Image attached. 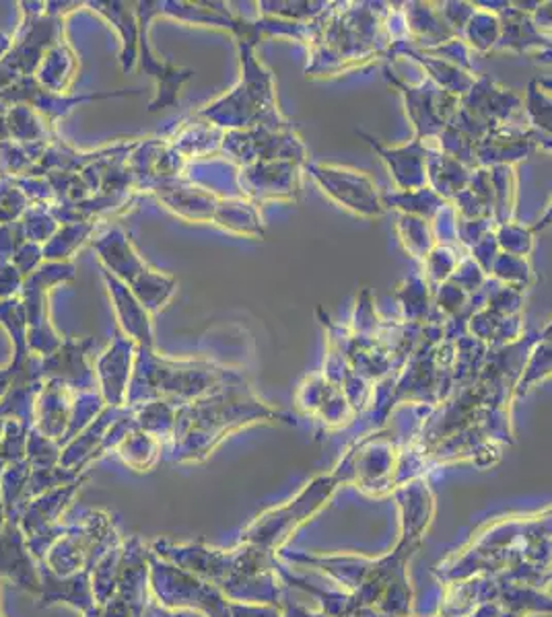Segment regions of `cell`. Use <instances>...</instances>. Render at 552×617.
Masks as SVG:
<instances>
[{"label":"cell","mask_w":552,"mask_h":617,"mask_svg":"<svg viewBox=\"0 0 552 617\" xmlns=\"http://www.w3.org/2000/svg\"><path fill=\"white\" fill-rule=\"evenodd\" d=\"M408 40L402 4L330 2L311 21L307 76H338L388 60L396 42Z\"/></svg>","instance_id":"1"},{"label":"cell","mask_w":552,"mask_h":617,"mask_svg":"<svg viewBox=\"0 0 552 617\" xmlns=\"http://www.w3.org/2000/svg\"><path fill=\"white\" fill-rule=\"evenodd\" d=\"M384 72L388 83L396 86L405 97L408 120L415 130L412 138L425 143L437 141V136L446 130L456 112L460 110V100L450 95L448 91L439 89L427 76H422L417 85H412L402 76H398L388 64L384 66Z\"/></svg>","instance_id":"2"},{"label":"cell","mask_w":552,"mask_h":617,"mask_svg":"<svg viewBox=\"0 0 552 617\" xmlns=\"http://www.w3.org/2000/svg\"><path fill=\"white\" fill-rule=\"evenodd\" d=\"M306 169L321 187V192L350 215L361 218H381L386 215L381 194L369 173L359 172L349 165L309 161Z\"/></svg>","instance_id":"3"},{"label":"cell","mask_w":552,"mask_h":617,"mask_svg":"<svg viewBox=\"0 0 552 617\" xmlns=\"http://www.w3.org/2000/svg\"><path fill=\"white\" fill-rule=\"evenodd\" d=\"M460 107L484 128L530 126L523 110L522 93L499 85L497 81L482 74L477 76V83L468 91V95L460 100Z\"/></svg>","instance_id":"4"},{"label":"cell","mask_w":552,"mask_h":617,"mask_svg":"<svg viewBox=\"0 0 552 617\" xmlns=\"http://www.w3.org/2000/svg\"><path fill=\"white\" fill-rule=\"evenodd\" d=\"M359 136L365 138V143L384 161L398 192H412L427 186L429 143L412 138L408 143L386 144L367 132H359Z\"/></svg>","instance_id":"5"},{"label":"cell","mask_w":552,"mask_h":617,"mask_svg":"<svg viewBox=\"0 0 552 617\" xmlns=\"http://www.w3.org/2000/svg\"><path fill=\"white\" fill-rule=\"evenodd\" d=\"M538 144L530 126H501L493 128L474 146L477 169H491L497 165H518L534 155Z\"/></svg>","instance_id":"6"},{"label":"cell","mask_w":552,"mask_h":617,"mask_svg":"<svg viewBox=\"0 0 552 617\" xmlns=\"http://www.w3.org/2000/svg\"><path fill=\"white\" fill-rule=\"evenodd\" d=\"M402 13L407 21L408 43L419 52L460 38L443 19L437 2H407L402 4Z\"/></svg>","instance_id":"7"},{"label":"cell","mask_w":552,"mask_h":617,"mask_svg":"<svg viewBox=\"0 0 552 617\" xmlns=\"http://www.w3.org/2000/svg\"><path fill=\"white\" fill-rule=\"evenodd\" d=\"M474 169L466 167L458 158L443 153L436 141L429 143V157H427V186L441 196L443 200L451 202L460 192H464Z\"/></svg>","instance_id":"8"},{"label":"cell","mask_w":552,"mask_h":617,"mask_svg":"<svg viewBox=\"0 0 552 617\" xmlns=\"http://www.w3.org/2000/svg\"><path fill=\"white\" fill-rule=\"evenodd\" d=\"M393 299L400 305L405 323H427L436 311L433 290L421 272L410 274L405 278L393 290Z\"/></svg>","instance_id":"9"},{"label":"cell","mask_w":552,"mask_h":617,"mask_svg":"<svg viewBox=\"0 0 552 617\" xmlns=\"http://www.w3.org/2000/svg\"><path fill=\"white\" fill-rule=\"evenodd\" d=\"M501 17L494 13L491 9H482V4L477 2V11L470 17V21L466 23L464 31H462V40L466 45L472 50V54H487V52H494L497 43L501 40Z\"/></svg>","instance_id":"10"},{"label":"cell","mask_w":552,"mask_h":617,"mask_svg":"<svg viewBox=\"0 0 552 617\" xmlns=\"http://www.w3.org/2000/svg\"><path fill=\"white\" fill-rule=\"evenodd\" d=\"M396 233H398L400 244L405 247L408 256L415 261H419L421 266L437 247L436 233H433L431 220H425L419 216L398 215Z\"/></svg>","instance_id":"11"},{"label":"cell","mask_w":552,"mask_h":617,"mask_svg":"<svg viewBox=\"0 0 552 617\" xmlns=\"http://www.w3.org/2000/svg\"><path fill=\"white\" fill-rule=\"evenodd\" d=\"M381 200L386 208L398 210V215L419 216L425 220H433L437 213L448 204L441 196L429 186L412 192H398L393 189L390 194H381Z\"/></svg>","instance_id":"12"},{"label":"cell","mask_w":552,"mask_h":617,"mask_svg":"<svg viewBox=\"0 0 552 617\" xmlns=\"http://www.w3.org/2000/svg\"><path fill=\"white\" fill-rule=\"evenodd\" d=\"M494 192V225H505L515 220L518 206V169L513 165H497L489 169Z\"/></svg>","instance_id":"13"},{"label":"cell","mask_w":552,"mask_h":617,"mask_svg":"<svg viewBox=\"0 0 552 617\" xmlns=\"http://www.w3.org/2000/svg\"><path fill=\"white\" fill-rule=\"evenodd\" d=\"M523 110L530 128L536 132L538 136L552 141V93L540 85L538 81H532L528 85V91L523 95Z\"/></svg>","instance_id":"14"},{"label":"cell","mask_w":552,"mask_h":617,"mask_svg":"<svg viewBox=\"0 0 552 617\" xmlns=\"http://www.w3.org/2000/svg\"><path fill=\"white\" fill-rule=\"evenodd\" d=\"M491 278L508 285V287L518 288V290H528L534 287L538 282L532 259L518 258V256H509V254H499L494 259L493 270H491Z\"/></svg>","instance_id":"15"},{"label":"cell","mask_w":552,"mask_h":617,"mask_svg":"<svg viewBox=\"0 0 552 617\" xmlns=\"http://www.w3.org/2000/svg\"><path fill=\"white\" fill-rule=\"evenodd\" d=\"M494 237H497V245H499L501 254L518 256V258H530L536 247V233L532 230V227H525L518 220L499 225L494 229Z\"/></svg>","instance_id":"16"},{"label":"cell","mask_w":552,"mask_h":617,"mask_svg":"<svg viewBox=\"0 0 552 617\" xmlns=\"http://www.w3.org/2000/svg\"><path fill=\"white\" fill-rule=\"evenodd\" d=\"M460 261H462V258H460V251H458V249L437 245L436 249L429 254V258L425 259V264L421 266L422 276H425V280L429 282L431 290H436V288L441 287L443 282H448L451 278V274L456 272V268H458Z\"/></svg>","instance_id":"17"},{"label":"cell","mask_w":552,"mask_h":617,"mask_svg":"<svg viewBox=\"0 0 552 617\" xmlns=\"http://www.w3.org/2000/svg\"><path fill=\"white\" fill-rule=\"evenodd\" d=\"M484 309L501 317L522 316L523 290L501 285V282H494L491 287V282H489Z\"/></svg>","instance_id":"18"},{"label":"cell","mask_w":552,"mask_h":617,"mask_svg":"<svg viewBox=\"0 0 552 617\" xmlns=\"http://www.w3.org/2000/svg\"><path fill=\"white\" fill-rule=\"evenodd\" d=\"M450 282H453L456 287L462 288L466 295L474 297L482 292L487 285L491 282V278L484 274V270L480 268L479 264L470 256H464L462 261L458 264L456 272L451 274Z\"/></svg>","instance_id":"19"},{"label":"cell","mask_w":552,"mask_h":617,"mask_svg":"<svg viewBox=\"0 0 552 617\" xmlns=\"http://www.w3.org/2000/svg\"><path fill=\"white\" fill-rule=\"evenodd\" d=\"M501 254L499 245H497V237H494V230L487 233L479 244L472 245L468 249V256L474 259L479 264L480 268L484 270V274L491 278V270H493L494 259Z\"/></svg>","instance_id":"20"},{"label":"cell","mask_w":552,"mask_h":617,"mask_svg":"<svg viewBox=\"0 0 552 617\" xmlns=\"http://www.w3.org/2000/svg\"><path fill=\"white\" fill-rule=\"evenodd\" d=\"M552 227V202L549 204V208H546V213L542 215V218L538 220L536 225H532V230L538 233V230H544Z\"/></svg>","instance_id":"21"},{"label":"cell","mask_w":552,"mask_h":617,"mask_svg":"<svg viewBox=\"0 0 552 617\" xmlns=\"http://www.w3.org/2000/svg\"><path fill=\"white\" fill-rule=\"evenodd\" d=\"M540 336V340H544V342H552V319L546 323V328L538 333Z\"/></svg>","instance_id":"22"}]
</instances>
